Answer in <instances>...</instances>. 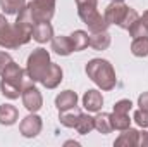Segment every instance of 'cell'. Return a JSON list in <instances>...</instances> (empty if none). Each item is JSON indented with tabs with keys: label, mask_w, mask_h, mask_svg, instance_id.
<instances>
[{
	"label": "cell",
	"mask_w": 148,
	"mask_h": 147,
	"mask_svg": "<svg viewBox=\"0 0 148 147\" xmlns=\"http://www.w3.org/2000/svg\"><path fill=\"white\" fill-rule=\"evenodd\" d=\"M127 9H129V5H126L124 2H110L107 5L105 12H103L105 21L109 24H115V26L121 28V24H122V21L127 14Z\"/></svg>",
	"instance_id": "obj_8"
},
{
	"label": "cell",
	"mask_w": 148,
	"mask_h": 147,
	"mask_svg": "<svg viewBox=\"0 0 148 147\" xmlns=\"http://www.w3.org/2000/svg\"><path fill=\"white\" fill-rule=\"evenodd\" d=\"M10 61H14V59L10 57V54L5 52V50H2V52H0V76H2V73H3V69L9 66Z\"/></svg>",
	"instance_id": "obj_30"
},
{
	"label": "cell",
	"mask_w": 148,
	"mask_h": 147,
	"mask_svg": "<svg viewBox=\"0 0 148 147\" xmlns=\"http://www.w3.org/2000/svg\"><path fill=\"white\" fill-rule=\"evenodd\" d=\"M0 47L9 49V50L21 47L17 35H16V30H14V24H10L7 21L5 14H0Z\"/></svg>",
	"instance_id": "obj_6"
},
{
	"label": "cell",
	"mask_w": 148,
	"mask_h": 147,
	"mask_svg": "<svg viewBox=\"0 0 148 147\" xmlns=\"http://www.w3.org/2000/svg\"><path fill=\"white\" fill-rule=\"evenodd\" d=\"M52 66V59H50V52L43 47L35 49L29 55H28V62H26V74L33 83H41V80L45 78V74L48 73Z\"/></svg>",
	"instance_id": "obj_2"
},
{
	"label": "cell",
	"mask_w": 148,
	"mask_h": 147,
	"mask_svg": "<svg viewBox=\"0 0 148 147\" xmlns=\"http://www.w3.org/2000/svg\"><path fill=\"white\" fill-rule=\"evenodd\" d=\"M127 31H129V35H131L133 38L148 37V30L145 28V24L141 23V19H140V17L136 19V23H134V24H133V26H131V28H129Z\"/></svg>",
	"instance_id": "obj_26"
},
{
	"label": "cell",
	"mask_w": 148,
	"mask_h": 147,
	"mask_svg": "<svg viewBox=\"0 0 148 147\" xmlns=\"http://www.w3.org/2000/svg\"><path fill=\"white\" fill-rule=\"evenodd\" d=\"M77 9H88V7H98V0H76Z\"/></svg>",
	"instance_id": "obj_31"
},
{
	"label": "cell",
	"mask_w": 148,
	"mask_h": 147,
	"mask_svg": "<svg viewBox=\"0 0 148 147\" xmlns=\"http://www.w3.org/2000/svg\"><path fill=\"white\" fill-rule=\"evenodd\" d=\"M19 119V111L12 104H2L0 106V125L3 126H10L14 123H17Z\"/></svg>",
	"instance_id": "obj_16"
},
{
	"label": "cell",
	"mask_w": 148,
	"mask_h": 147,
	"mask_svg": "<svg viewBox=\"0 0 148 147\" xmlns=\"http://www.w3.org/2000/svg\"><path fill=\"white\" fill-rule=\"evenodd\" d=\"M41 128H43V121L41 118L38 116L36 112H29L21 123H19V132L24 139H35L41 133Z\"/></svg>",
	"instance_id": "obj_7"
},
{
	"label": "cell",
	"mask_w": 148,
	"mask_h": 147,
	"mask_svg": "<svg viewBox=\"0 0 148 147\" xmlns=\"http://www.w3.org/2000/svg\"><path fill=\"white\" fill-rule=\"evenodd\" d=\"M21 92H23V87H19L12 81H7V80H0V94L3 97L14 101V99L21 97Z\"/></svg>",
	"instance_id": "obj_20"
},
{
	"label": "cell",
	"mask_w": 148,
	"mask_h": 147,
	"mask_svg": "<svg viewBox=\"0 0 148 147\" xmlns=\"http://www.w3.org/2000/svg\"><path fill=\"white\" fill-rule=\"evenodd\" d=\"M140 147H148V132H140Z\"/></svg>",
	"instance_id": "obj_33"
},
{
	"label": "cell",
	"mask_w": 148,
	"mask_h": 147,
	"mask_svg": "<svg viewBox=\"0 0 148 147\" xmlns=\"http://www.w3.org/2000/svg\"><path fill=\"white\" fill-rule=\"evenodd\" d=\"M21 101H23V106L29 111V112H38V111L43 107V95H41V92L38 90L36 87L33 85V81L29 78H28V81L23 87Z\"/></svg>",
	"instance_id": "obj_5"
},
{
	"label": "cell",
	"mask_w": 148,
	"mask_h": 147,
	"mask_svg": "<svg viewBox=\"0 0 148 147\" xmlns=\"http://www.w3.org/2000/svg\"><path fill=\"white\" fill-rule=\"evenodd\" d=\"M62 80H64V71H62V68H60L59 64L52 62L48 73L45 74V78L41 80V85H43L45 88H48V90H53V88H57V87L62 83Z\"/></svg>",
	"instance_id": "obj_12"
},
{
	"label": "cell",
	"mask_w": 148,
	"mask_h": 147,
	"mask_svg": "<svg viewBox=\"0 0 148 147\" xmlns=\"http://www.w3.org/2000/svg\"><path fill=\"white\" fill-rule=\"evenodd\" d=\"M77 16L79 19L88 26V30L91 33H100V31H107V28L110 26L105 21V16L98 12L97 7H88V9H77Z\"/></svg>",
	"instance_id": "obj_4"
},
{
	"label": "cell",
	"mask_w": 148,
	"mask_h": 147,
	"mask_svg": "<svg viewBox=\"0 0 148 147\" xmlns=\"http://www.w3.org/2000/svg\"><path fill=\"white\" fill-rule=\"evenodd\" d=\"M2 80H7V81H12V83H16L19 87H24V83H26V71L16 61H10L9 66L2 73Z\"/></svg>",
	"instance_id": "obj_9"
},
{
	"label": "cell",
	"mask_w": 148,
	"mask_h": 147,
	"mask_svg": "<svg viewBox=\"0 0 148 147\" xmlns=\"http://www.w3.org/2000/svg\"><path fill=\"white\" fill-rule=\"evenodd\" d=\"M133 109V102L129 99H121L114 104V112H122V114H129V111Z\"/></svg>",
	"instance_id": "obj_29"
},
{
	"label": "cell",
	"mask_w": 148,
	"mask_h": 147,
	"mask_svg": "<svg viewBox=\"0 0 148 147\" xmlns=\"http://www.w3.org/2000/svg\"><path fill=\"white\" fill-rule=\"evenodd\" d=\"M0 7L5 16H17L26 7V0H0Z\"/></svg>",
	"instance_id": "obj_22"
},
{
	"label": "cell",
	"mask_w": 148,
	"mask_h": 147,
	"mask_svg": "<svg viewBox=\"0 0 148 147\" xmlns=\"http://www.w3.org/2000/svg\"><path fill=\"white\" fill-rule=\"evenodd\" d=\"M138 17H140V14H138V12L133 9V7H129V9H127V14H126L124 21H122V24H121V28L127 31V30H129V28H131V26L136 23V19H138Z\"/></svg>",
	"instance_id": "obj_27"
},
{
	"label": "cell",
	"mask_w": 148,
	"mask_h": 147,
	"mask_svg": "<svg viewBox=\"0 0 148 147\" xmlns=\"http://www.w3.org/2000/svg\"><path fill=\"white\" fill-rule=\"evenodd\" d=\"M55 5L57 0H31L26 3V12L29 14L31 21L36 23H50L53 14H55Z\"/></svg>",
	"instance_id": "obj_3"
},
{
	"label": "cell",
	"mask_w": 148,
	"mask_h": 147,
	"mask_svg": "<svg viewBox=\"0 0 148 147\" xmlns=\"http://www.w3.org/2000/svg\"><path fill=\"white\" fill-rule=\"evenodd\" d=\"M81 114H83V112L77 109V107L59 112V119H60V125H64V126H67V128H76V125H77V121H79Z\"/></svg>",
	"instance_id": "obj_21"
},
{
	"label": "cell",
	"mask_w": 148,
	"mask_h": 147,
	"mask_svg": "<svg viewBox=\"0 0 148 147\" xmlns=\"http://www.w3.org/2000/svg\"><path fill=\"white\" fill-rule=\"evenodd\" d=\"M110 119H112V126H114V130H119V132L129 128V126H131V121H133V119L129 118V114L114 112V111H112V114H110Z\"/></svg>",
	"instance_id": "obj_25"
},
{
	"label": "cell",
	"mask_w": 148,
	"mask_h": 147,
	"mask_svg": "<svg viewBox=\"0 0 148 147\" xmlns=\"http://www.w3.org/2000/svg\"><path fill=\"white\" fill-rule=\"evenodd\" d=\"M133 121L140 126V128H148V111L145 109H138L134 111V114H133Z\"/></svg>",
	"instance_id": "obj_28"
},
{
	"label": "cell",
	"mask_w": 148,
	"mask_h": 147,
	"mask_svg": "<svg viewBox=\"0 0 148 147\" xmlns=\"http://www.w3.org/2000/svg\"><path fill=\"white\" fill-rule=\"evenodd\" d=\"M95 130L102 135H109L110 132H114V126H112V119L109 112H100L95 116Z\"/></svg>",
	"instance_id": "obj_18"
},
{
	"label": "cell",
	"mask_w": 148,
	"mask_h": 147,
	"mask_svg": "<svg viewBox=\"0 0 148 147\" xmlns=\"http://www.w3.org/2000/svg\"><path fill=\"white\" fill-rule=\"evenodd\" d=\"M140 19H141V23L145 24V28L148 30V10H145V12H143V16H140Z\"/></svg>",
	"instance_id": "obj_34"
},
{
	"label": "cell",
	"mask_w": 148,
	"mask_h": 147,
	"mask_svg": "<svg viewBox=\"0 0 148 147\" xmlns=\"http://www.w3.org/2000/svg\"><path fill=\"white\" fill-rule=\"evenodd\" d=\"M53 35V28L50 23H36L35 28H33V40L38 43H47V42H52Z\"/></svg>",
	"instance_id": "obj_15"
},
{
	"label": "cell",
	"mask_w": 148,
	"mask_h": 147,
	"mask_svg": "<svg viewBox=\"0 0 148 147\" xmlns=\"http://www.w3.org/2000/svg\"><path fill=\"white\" fill-rule=\"evenodd\" d=\"M52 50L62 57H67L74 52V47H73V42L71 38L66 37V35H59V37H53L52 38Z\"/></svg>",
	"instance_id": "obj_14"
},
{
	"label": "cell",
	"mask_w": 148,
	"mask_h": 147,
	"mask_svg": "<svg viewBox=\"0 0 148 147\" xmlns=\"http://www.w3.org/2000/svg\"><path fill=\"white\" fill-rule=\"evenodd\" d=\"M114 146L115 147H138L140 146V130H134L131 126L122 130V133L115 139Z\"/></svg>",
	"instance_id": "obj_13"
},
{
	"label": "cell",
	"mask_w": 148,
	"mask_h": 147,
	"mask_svg": "<svg viewBox=\"0 0 148 147\" xmlns=\"http://www.w3.org/2000/svg\"><path fill=\"white\" fill-rule=\"evenodd\" d=\"M103 106V95L100 90L97 88H91V90H86L84 95H83V107L88 111V112H98Z\"/></svg>",
	"instance_id": "obj_10"
},
{
	"label": "cell",
	"mask_w": 148,
	"mask_h": 147,
	"mask_svg": "<svg viewBox=\"0 0 148 147\" xmlns=\"http://www.w3.org/2000/svg\"><path fill=\"white\" fill-rule=\"evenodd\" d=\"M69 38H71V42H73L74 52H81V50H84V49L90 47V35H88L86 31H83V30L73 31V33L69 35Z\"/></svg>",
	"instance_id": "obj_19"
},
{
	"label": "cell",
	"mask_w": 148,
	"mask_h": 147,
	"mask_svg": "<svg viewBox=\"0 0 148 147\" xmlns=\"http://www.w3.org/2000/svg\"><path fill=\"white\" fill-rule=\"evenodd\" d=\"M138 106H140V109L148 111V92H143V94L138 97Z\"/></svg>",
	"instance_id": "obj_32"
},
{
	"label": "cell",
	"mask_w": 148,
	"mask_h": 147,
	"mask_svg": "<svg viewBox=\"0 0 148 147\" xmlns=\"http://www.w3.org/2000/svg\"><path fill=\"white\" fill-rule=\"evenodd\" d=\"M77 101H79V97H77L76 92H73V90H64V92H60L55 97V107H57L59 112L74 109V107H77Z\"/></svg>",
	"instance_id": "obj_11"
},
{
	"label": "cell",
	"mask_w": 148,
	"mask_h": 147,
	"mask_svg": "<svg viewBox=\"0 0 148 147\" xmlns=\"http://www.w3.org/2000/svg\"><path fill=\"white\" fill-rule=\"evenodd\" d=\"M112 43V37L107 31H100V33H91L90 35V47L95 50H107Z\"/></svg>",
	"instance_id": "obj_17"
},
{
	"label": "cell",
	"mask_w": 148,
	"mask_h": 147,
	"mask_svg": "<svg viewBox=\"0 0 148 147\" xmlns=\"http://www.w3.org/2000/svg\"><path fill=\"white\" fill-rule=\"evenodd\" d=\"M74 130H76L79 135H88V133H91V132L95 130V118L90 116V114H86V112H83Z\"/></svg>",
	"instance_id": "obj_23"
},
{
	"label": "cell",
	"mask_w": 148,
	"mask_h": 147,
	"mask_svg": "<svg viewBox=\"0 0 148 147\" xmlns=\"http://www.w3.org/2000/svg\"><path fill=\"white\" fill-rule=\"evenodd\" d=\"M110 2H124V0H110Z\"/></svg>",
	"instance_id": "obj_35"
},
{
	"label": "cell",
	"mask_w": 148,
	"mask_h": 147,
	"mask_svg": "<svg viewBox=\"0 0 148 147\" xmlns=\"http://www.w3.org/2000/svg\"><path fill=\"white\" fill-rule=\"evenodd\" d=\"M84 71L88 74V78L103 92H110L117 85V76L115 69L107 59H91L86 62Z\"/></svg>",
	"instance_id": "obj_1"
},
{
	"label": "cell",
	"mask_w": 148,
	"mask_h": 147,
	"mask_svg": "<svg viewBox=\"0 0 148 147\" xmlns=\"http://www.w3.org/2000/svg\"><path fill=\"white\" fill-rule=\"evenodd\" d=\"M131 54L136 55V57H148V37L133 38Z\"/></svg>",
	"instance_id": "obj_24"
}]
</instances>
